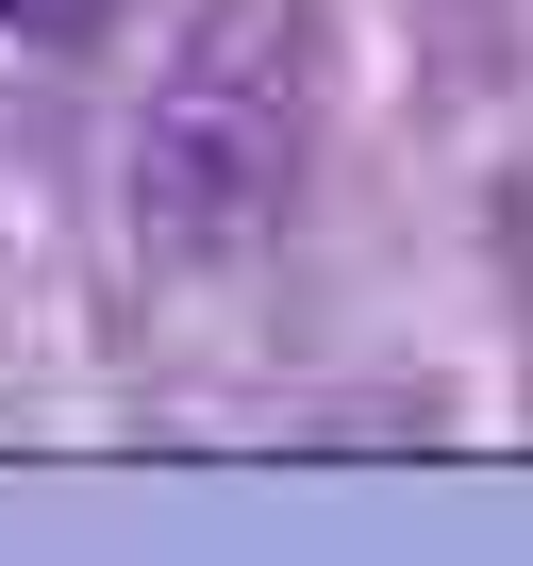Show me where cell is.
I'll use <instances>...</instances> for the list:
<instances>
[{
	"label": "cell",
	"instance_id": "cell-1",
	"mask_svg": "<svg viewBox=\"0 0 533 566\" xmlns=\"http://www.w3.org/2000/svg\"><path fill=\"white\" fill-rule=\"evenodd\" d=\"M317 84H334L317 0H184L167 67L134 101V233L167 266L266 250L301 217V167H317Z\"/></svg>",
	"mask_w": 533,
	"mask_h": 566
},
{
	"label": "cell",
	"instance_id": "cell-2",
	"mask_svg": "<svg viewBox=\"0 0 533 566\" xmlns=\"http://www.w3.org/2000/svg\"><path fill=\"white\" fill-rule=\"evenodd\" d=\"M117 0H0V34H34V51H101Z\"/></svg>",
	"mask_w": 533,
	"mask_h": 566
}]
</instances>
